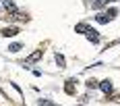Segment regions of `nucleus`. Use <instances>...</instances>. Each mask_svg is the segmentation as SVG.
I'll return each mask as SVG.
<instances>
[{
    "label": "nucleus",
    "instance_id": "0eeeda50",
    "mask_svg": "<svg viewBox=\"0 0 120 106\" xmlns=\"http://www.w3.org/2000/svg\"><path fill=\"white\" fill-rule=\"evenodd\" d=\"M75 31H77V33H87V31H89V25H85V23H79L77 27H75Z\"/></svg>",
    "mask_w": 120,
    "mask_h": 106
},
{
    "label": "nucleus",
    "instance_id": "20e7f679",
    "mask_svg": "<svg viewBox=\"0 0 120 106\" xmlns=\"http://www.w3.org/2000/svg\"><path fill=\"white\" fill-rule=\"evenodd\" d=\"M87 40H89V42H93V44H97V42H99V33H97L95 29H91V27H89V31H87Z\"/></svg>",
    "mask_w": 120,
    "mask_h": 106
},
{
    "label": "nucleus",
    "instance_id": "1a4fd4ad",
    "mask_svg": "<svg viewBox=\"0 0 120 106\" xmlns=\"http://www.w3.org/2000/svg\"><path fill=\"white\" fill-rule=\"evenodd\" d=\"M56 62H58V67H60V69H64V67H66V65H64L66 60H64V56H62V54H56Z\"/></svg>",
    "mask_w": 120,
    "mask_h": 106
},
{
    "label": "nucleus",
    "instance_id": "9d476101",
    "mask_svg": "<svg viewBox=\"0 0 120 106\" xmlns=\"http://www.w3.org/2000/svg\"><path fill=\"white\" fill-rule=\"evenodd\" d=\"M21 48H23V44H19V42H15V44H11V48H8V50H11V52H19Z\"/></svg>",
    "mask_w": 120,
    "mask_h": 106
},
{
    "label": "nucleus",
    "instance_id": "423d86ee",
    "mask_svg": "<svg viewBox=\"0 0 120 106\" xmlns=\"http://www.w3.org/2000/svg\"><path fill=\"white\" fill-rule=\"evenodd\" d=\"M2 4H4V8H6L8 12H12V15L17 12V6H15V2H12V0H4Z\"/></svg>",
    "mask_w": 120,
    "mask_h": 106
},
{
    "label": "nucleus",
    "instance_id": "9b49d317",
    "mask_svg": "<svg viewBox=\"0 0 120 106\" xmlns=\"http://www.w3.org/2000/svg\"><path fill=\"white\" fill-rule=\"evenodd\" d=\"M97 85H99V83H97L95 79H89V81H87V87H97Z\"/></svg>",
    "mask_w": 120,
    "mask_h": 106
},
{
    "label": "nucleus",
    "instance_id": "7ed1b4c3",
    "mask_svg": "<svg viewBox=\"0 0 120 106\" xmlns=\"http://www.w3.org/2000/svg\"><path fill=\"white\" fill-rule=\"evenodd\" d=\"M75 79H66V83H64V92H66V94L68 96H72L75 94V92H77V87H75Z\"/></svg>",
    "mask_w": 120,
    "mask_h": 106
},
{
    "label": "nucleus",
    "instance_id": "f8f14e48",
    "mask_svg": "<svg viewBox=\"0 0 120 106\" xmlns=\"http://www.w3.org/2000/svg\"><path fill=\"white\" fill-rule=\"evenodd\" d=\"M95 2H99V0H95Z\"/></svg>",
    "mask_w": 120,
    "mask_h": 106
},
{
    "label": "nucleus",
    "instance_id": "6e6552de",
    "mask_svg": "<svg viewBox=\"0 0 120 106\" xmlns=\"http://www.w3.org/2000/svg\"><path fill=\"white\" fill-rule=\"evenodd\" d=\"M95 19H97V23H108V21L112 19V17H110L108 12H104V15H97Z\"/></svg>",
    "mask_w": 120,
    "mask_h": 106
},
{
    "label": "nucleus",
    "instance_id": "f03ea898",
    "mask_svg": "<svg viewBox=\"0 0 120 106\" xmlns=\"http://www.w3.org/2000/svg\"><path fill=\"white\" fill-rule=\"evenodd\" d=\"M19 33V27H17V25H11V27H4V29H2V35H4V37H12V35H17Z\"/></svg>",
    "mask_w": 120,
    "mask_h": 106
},
{
    "label": "nucleus",
    "instance_id": "f257e3e1",
    "mask_svg": "<svg viewBox=\"0 0 120 106\" xmlns=\"http://www.w3.org/2000/svg\"><path fill=\"white\" fill-rule=\"evenodd\" d=\"M41 54H44V48H37L35 52H33V54H31L29 58L25 60V65H33V62H37V60L41 58Z\"/></svg>",
    "mask_w": 120,
    "mask_h": 106
},
{
    "label": "nucleus",
    "instance_id": "39448f33",
    "mask_svg": "<svg viewBox=\"0 0 120 106\" xmlns=\"http://www.w3.org/2000/svg\"><path fill=\"white\" fill-rule=\"evenodd\" d=\"M99 87H101V92H104V94H112V90H114V87H112V81H110V79L101 81V83H99Z\"/></svg>",
    "mask_w": 120,
    "mask_h": 106
}]
</instances>
